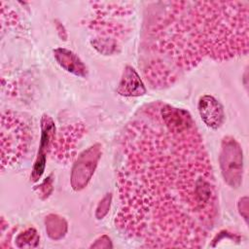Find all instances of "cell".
I'll use <instances>...</instances> for the list:
<instances>
[{"label":"cell","mask_w":249,"mask_h":249,"mask_svg":"<svg viewBox=\"0 0 249 249\" xmlns=\"http://www.w3.org/2000/svg\"><path fill=\"white\" fill-rule=\"evenodd\" d=\"M115 225L144 247L200 248L218 217L211 162L191 114L141 106L120 139Z\"/></svg>","instance_id":"1"},{"label":"cell","mask_w":249,"mask_h":249,"mask_svg":"<svg viewBox=\"0 0 249 249\" xmlns=\"http://www.w3.org/2000/svg\"><path fill=\"white\" fill-rule=\"evenodd\" d=\"M248 1L149 3L139 67L154 89L174 84L205 58L224 61L248 52Z\"/></svg>","instance_id":"2"},{"label":"cell","mask_w":249,"mask_h":249,"mask_svg":"<svg viewBox=\"0 0 249 249\" xmlns=\"http://www.w3.org/2000/svg\"><path fill=\"white\" fill-rule=\"evenodd\" d=\"M29 133L24 122L14 112L1 115V170L18 162L26 154Z\"/></svg>","instance_id":"3"},{"label":"cell","mask_w":249,"mask_h":249,"mask_svg":"<svg viewBox=\"0 0 249 249\" xmlns=\"http://www.w3.org/2000/svg\"><path fill=\"white\" fill-rule=\"evenodd\" d=\"M219 164L224 181L232 189L238 188L243 178V153L232 136H225L221 142Z\"/></svg>","instance_id":"4"},{"label":"cell","mask_w":249,"mask_h":249,"mask_svg":"<svg viewBox=\"0 0 249 249\" xmlns=\"http://www.w3.org/2000/svg\"><path fill=\"white\" fill-rule=\"evenodd\" d=\"M102 155V146L94 143L84 150L73 163L70 184L75 192L84 190L91 180Z\"/></svg>","instance_id":"5"},{"label":"cell","mask_w":249,"mask_h":249,"mask_svg":"<svg viewBox=\"0 0 249 249\" xmlns=\"http://www.w3.org/2000/svg\"><path fill=\"white\" fill-rule=\"evenodd\" d=\"M86 133V127L83 124L76 123L61 127L56 131L51 155L59 161L67 162L72 160L76 155V144Z\"/></svg>","instance_id":"6"},{"label":"cell","mask_w":249,"mask_h":249,"mask_svg":"<svg viewBox=\"0 0 249 249\" xmlns=\"http://www.w3.org/2000/svg\"><path fill=\"white\" fill-rule=\"evenodd\" d=\"M41 139L38 149V153L32 167L30 179L33 182H37L45 172L47 155L51 153L52 145L56 133L55 124L53 118L47 114H44L41 118Z\"/></svg>","instance_id":"7"},{"label":"cell","mask_w":249,"mask_h":249,"mask_svg":"<svg viewBox=\"0 0 249 249\" xmlns=\"http://www.w3.org/2000/svg\"><path fill=\"white\" fill-rule=\"evenodd\" d=\"M197 110L201 121L211 129L220 128L226 119L222 104L212 95L204 94L197 102Z\"/></svg>","instance_id":"8"},{"label":"cell","mask_w":249,"mask_h":249,"mask_svg":"<svg viewBox=\"0 0 249 249\" xmlns=\"http://www.w3.org/2000/svg\"><path fill=\"white\" fill-rule=\"evenodd\" d=\"M147 92L145 85L136 70L130 65L124 68L120 83L117 88V93L124 97L142 96Z\"/></svg>","instance_id":"9"},{"label":"cell","mask_w":249,"mask_h":249,"mask_svg":"<svg viewBox=\"0 0 249 249\" xmlns=\"http://www.w3.org/2000/svg\"><path fill=\"white\" fill-rule=\"evenodd\" d=\"M53 53L57 64L65 71L81 78L88 76L86 64L75 53L65 48H56Z\"/></svg>","instance_id":"10"},{"label":"cell","mask_w":249,"mask_h":249,"mask_svg":"<svg viewBox=\"0 0 249 249\" xmlns=\"http://www.w3.org/2000/svg\"><path fill=\"white\" fill-rule=\"evenodd\" d=\"M45 228L48 236L54 241L62 239L68 230L66 220L57 214H49L45 218Z\"/></svg>","instance_id":"11"},{"label":"cell","mask_w":249,"mask_h":249,"mask_svg":"<svg viewBox=\"0 0 249 249\" xmlns=\"http://www.w3.org/2000/svg\"><path fill=\"white\" fill-rule=\"evenodd\" d=\"M40 241V235L34 228H27L15 237V244L18 248H34Z\"/></svg>","instance_id":"12"},{"label":"cell","mask_w":249,"mask_h":249,"mask_svg":"<svg viewBox=\"0 0 249 249\" xmlns=\"http://www.w3.org/2000/svg\"><path fill=\"white\" fill-rule=\"evenodd\" d=\"M53 179H54L53 174L51 173L43 180V182L39 186L34 188L38 196L42 200L47 199L52 195V193L53 191Z\"/></svg>","instance_id":"13"},{"label":"cell","mask_w":249,"mask_h":249,"mask_svg":"<svg viewBox=\"0 0 249 249\" xmlns=\"http://www.w3.org/2000/svg\"><path fill=\"white\" fill-rule=\"evenodd\" d=\"M112 202V195L106 194L98 202L96 208H95V218L97 220H102L109 212L110 206Z\"/></svg>","instance_id":"14"},{"label":"cell","mask_w":249,"mask_h":249,"mask_svg":"<svg viewBox=\"0 0 249 249\" xmlns=\"http://www.w3.org/2000/svg\"><path fill=\"white\" fill-rule=\"evenodd\" d=\"M90 248H112V241L110 239V237L106 234H103L101 236H99L90 246Z\"/></svg>","instance_id":"15"},{"label":"cell","mask_w":249,"mask_h":249,"mask_svg":"<svg viewBox=\"0 0 249 249\" xmlns=\"http://www.w3.org/2000/svg\"><path fill=\"white\" fill-rule=\"evenodd\" d=\"M237 208H238L239 214L247 223L248 221V197L247 196H243L238 200Z\"/></svg>","instance_id":"16"},{"label":"cell","mask_w":249,"mask_h":249,"mask_svg":"<svg viewBox=\"0 0 249 249\" xmlns=\"http://www.w3.org/2000/svg\"><path fill=\"white\" fill-rule=\"evenodd\" d=\"M53 22H54V27H55V29H56V31H57L58 37H59L61 40L66 41L67 38H68V35H67V31H66L64 25H63L59 20H57V19H54Z\"/></svg>","instance_id":"17"}]
</instances>
